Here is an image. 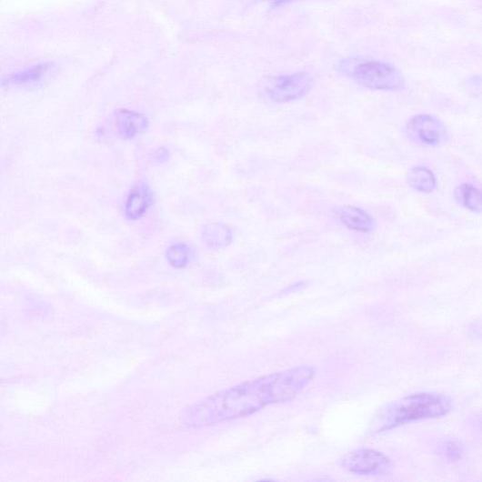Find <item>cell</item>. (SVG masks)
I'll return each mask as SVG.
<instances>
[{
    "instance_id": "6da1fadb",
    "label": "cell",
    "mask_w": 482,
    "mask_h": 482,
    "mask_svg": "<svg viewBox=\"0 0 482 482\" xmlns=\"http://www.w3.org/2000/svg\"><path fill=\"white\" fill-rule=\"evenodd\" d=\"M315 374V368L301 366L265 375L199 401L187 407L180 420L186 427H203L254 415L266 407L296 398Z\"/></svg>"
},
{
    "instance_id": "7a4b0ae2",
    "label": "cell",
    "mask_w": 482,
    "mask_h": 482,
    "mask_svg": "<svg viewBox=\"0 0 482 482\" xmlns=\"http://www.w3.org/2000/svg\"><path fill=\"white\" fill-rule=\"evenodd\" d=\"M453 408L452 400L438 393H416L388 405L371 422L370 432L382 434L409 423L447 416Z\"/></svg>"
},
{
    "instance_id": "3957f363",
    "label": "cell",
    "mask_w": 482,
    "mask_h": 482,
    "mask_svg": "<svg viewBox=\"0 0 482 482\" xmlns=\"http://www.w3.org/2000/svg\"><path fill=\"white\" fill-rule=\"evenodd\" d=\"M341 72L370 90L399 92L406 89V79L396 67L377 61H344L339 66Z\"/></svg>"
},
{
    "instance_id": "277c9868",
    "label": "cell",
    "mask_w": 482,
    "mask_h": 482,
    "mask_svg": "<svg viewBox=\"0 0 482 482\" xmlns=\"http://www.w3.org/2000/svg\"><path fill=\"white\" fill-rule=\"evenodd\" d=\"M313 77L307 73L266 78L260 85L262 95L276 103H287L305 97L313 88Z\"/></svg>"
},
{
    "instance_id": "5b68a950",
    "label": "cell",
    "mask_w": 482,
    "mask_h": 482,
    "mask_svg": "<svg viewBox=\"0 0 482 482\" xmlns=\"http://www.w3.org/2000/svg\"><path fill=\"white\" fill-rule=\"evenodd\" d=\"M340 465L346 471L361 476L387 475L393 468L387 455L371 448H360L346 454Z\"/></svg>"
},
{
    "instance_id": "8992f818",
    "label": "cell",
    "mask_w": 482,
    "mask_h": 482,
    "mask_svg": "<svg viewBox=\"0 0 482 482\" xmlns=\"http://www.w3.org/2000/svg\"><path fill=\"white\" fill-rule=\"evenodd\" d=\"M408 137L427 147L437 148L448 140V130L445 124L432 115H417L407 123Z\"/></svg>"
},
{
    "instance_id": "52a82bcc",
    "label": "cell",
    "mask_w": 482,
    "mask_h": 482,
    "mask_svg": "<svg viewBox=\"0 0 482 482\" xmlns=\"http://www.w3.org/2000/svg\"><path fill=\"white\" fill-rule=\"evenodd\" d=\"M153 203V194L146 183H138L128 193L125 203V216L129 221H138L146 216Z\"/></svg>"
},
{
    "instance_id": "ba28073f",
    "label": "cell",
    "mask_w": 482,
    "mask_h": 482,
    "mask_svg": "<svg viewBox=\"0 0 482 482\" xmlns=\"http://www.w3.org/2000/svg\"><path fill=\"white\" fill-rule=\"evenodd\" d=\"M115 121L118 136L123 140L136 138L148 127V120L144 115L130 110L117 111Z\"/></svg>"
},
{
    "instance_id": "9c48e42d",
    "label": "cell",
    "mask_w": 482,
    "mask_h": 482,
    "mask_svg": "<svg viewBox=\"0 0 482 482\" xmlns=\"http://www.w3.org/2000/svg\"><path fill=\"white\" fill-rule=\"evenodd\" d=\"M341 223L350 230L360 233H371L377 228V221L364 209L346 206L337 209Z\"/></svg>"
},
{
    "instance_id": "30bf717a",
    "label": "cell",
    "mask_w": 482,
    "mask_h": 482,
    "mask_svg": "<svg viewBox=\"0 0 482 482\" xmlns=\"http://www.w3.org/2000/svg\"><path fill=\"white\" fill-rule=\"evenodd\" d=\"M202 240L209 249H225L232 244L233 232L223 223H209L203 227Z\"/></svg>"
},
{
    "instance_id": "8fae6325",
    "label": "cell",
    "mask_w": 482,
    "mask_h": 482,
    "mask_svg": "<svg viewBox=\"0 0 482 482\" xmlns=\"http://www.w3.org/2000/svg\"><path fill=\"white\" fill-rule=\"evenodd\" d=\"M53 64L45 63L36 65L28 69L9 75L3 80L4 87L23 86L41 82L44 76L51 70Z\"/></svg>"
},
{
    "instance_id": "7c38bea8",
    "label": "cell",
    "mask_w": 482,
    "mask_h": 482,
    "mask_svg": "<svg viewBox=\"0 0 482 482\" xmlns=\"http://www.w3.org/2000/svg\"><path fill=\"white\" fill-rule=\"evenodd\" d=\"M407 180L411 189L421 194H432L437 187V177L435 173L424 166L411 168Z\"/></svg>"
},
{
    "instance_id": "4fadbf2b",
    "label": "cell",
    "mask_w": 482,
    "mask_h": 482,
    "mask_svg": "<svg viewBox=\"0 0 482 482\" xmlns=\"http://www.w3.org/2000/svg\"><path fill=\"white\" fill-rule=\"evenodd\" d=\"M454 199L472 213L482 214V191L471 183H463L454 190Z\"/></svg>"
},
{
    "instance_id": "5bb4252c",
    "label": "cell",
    "mask_w": 482,
    "mask_h": 482,
    "mask_svg": "<svg viewBox=\"0 0 482 482\" xmlns=\"http://www.w3.org/2000/svg\"><path fill=\"white\" fill-rule=\"evenodd\" d=\"M191 249L184 244H176L170 246L166 252V258L169 264L176 269H183L189 264Z\"/></svg>"
},
{
    "instance_id": "9a60e30c",
    "label": "cell",
    "mask_w": 482,
    "mask_h": 482,
    "mask_svg": "<svg viewBox=\"0 0 482 482\" xmlns=\"http://www.w3.org/2000/svg\"><path fill=\"white\" fill-rule=\"evenodd\" d=\"M439 454L447 461H459L463 457L464 447L455 440H446L439 445Z\"/></svg>"
},
{
    "instance_id": "2e32d148",
    "label": "cell",
    "mask_w": 482,
    "mask_h": 482,
    "mask_svg": "<svg viewBox=\"0 0 482 482\" xmlns=\"http://www.w3.org/2000/svg\"><path fill=\"white\" fill-rule=\"evenodd\" d=\"M468 335L473 339L482 340V315L469 326Z\"/></svg>"
},
{
    "instance_id": "e0dca14e",
    "label": "cell",
    "mask_w": 482,
    "mask_h": 482,
    "mask_svg": "<svg viewBox=\"0 0 482 482\" xmlns=\"http://www.w3.org/2000/svg\"><path fill=\"white\" fill-rule=\"evenodd\" d=\"M468 89L473 95H482V78L472 77L468 82Z\"/></svg>"
},
{
    "instance_id": "ac0fdd59",
    "label": "cell",
    "mask_w": 482,
    "mask_h": 482,
    "mask_svg": "<svg viewBox=\"0 0 482 482\" xmlns=\"http://www.w3.org/2000/svg\"><path fill=\"white\" fill-rule=\"evenodd\" d=\"M169 157V152L167 149H165V148H162V149H159L157 154H156V160H158V162H167V159Z\"/></svg>"
}]
</instances>
